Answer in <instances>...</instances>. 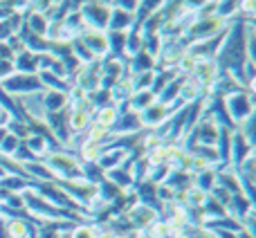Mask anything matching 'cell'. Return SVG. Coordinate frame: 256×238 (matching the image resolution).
<instances>
[{
	"label": "cell",
	"mask_w": 256,
	"mask_h": 238,
	"mask_svg": "<svg viewBox=\"0 0 256 238\" xmlns=\"http://www.w3.org/2000/svg\"><path fill=\"white\" fill-rule=\"evenodd\" d=\"M158 218H160L158 209L148 207L144 200H135V202H130V207H128V212H126V225L137 232H144L146 227H148L150 222H155Z\"/></svg>",
	"instance_id": "obj_1"
},
{
	"label": "cell",
	"mask_w": 256,
	"mask_h": 238,
	"mask_svg": "<svg viewBox=\"0 0 256 238\" xmlns=\"http://www.w3.org/2000/svg\"><path fill=\"white\" fill-rule=\"evenodd\" d=\"M225 106L230 117L234 119L236 124H243L245 119L254 117V104L250 99V94L245 90H238V92H230L225 97Z\"/></svg>",
	"instance_id": "obj_2"
},
{
	"label": "cell",
	"mask_w": 256,
	"mask_h": 238,
	"mask_svg": "<svg viewBox=\"0 0 256 238\" xmlns=\"http://www.w3.org/2000/svg\"><path fill=\"white\" fill-rule=\"evenodd\" d=\"M81 43L88 48L90 54H97V56H104L110 50V38L102 30H88L81 36Z\"/></svg>",
	"instance_id": "obj_3"
},
{
	"label": "cell",
	"mask_w": 256,
	"mask_h": 238,
	"mask_svg": "<svg viewBox=\"0 0 256 238\" xmlns=\"http://www.w3.org/2000/svg\"><path fill=\"white\" fill-rule=\"evenodd\" d=\"M4 225V232H7L9 238H34L36 230L20 216H14V218H7V222L2 220Z\"/></svg>",
	"instance_id": "obj_4"
},
{
	"label": "cell",
	"mask_w": 256,
	"mask_h": 238,
	"mask_svg": "<svg viewBox=\"0 0 256 238\" xmlns=\"http://www.w3.org/2000/svg\"><path fill=\"white\" fill-rule=\"evenodd\" d=\"M128 155L126 148H120V146H104L102 150V158H99V166L104 168V171H110V168H120V162H124Z\"/></svg>",
	"instance_id": "obj_5"
},
{
	"label": "cell",
	"mask_w": 256,
	"mask_h": 238,
	"mask_svg": "<svg viewBox=\"0 0 256 238\" xmlns=\"http://www.w3.org/2000/svg\"><path fill=\"white\" fill-rule=\"evenodd\" d=\"M90 124H92V115L86 110H70V115H68V130L72 135H84Z\"/></svg>",
	"instance_id": "obj_6"
},
{
	"label": "cell",
	"mask_w": 256,
	"mask_h": 238,
	"mask_svg": "<svg viewBox=\"0 0 256 238\" xmlns=\"http://www.w3.org/2000/svg\"><path fill=\"white\" fill-rule=\"evenodd\" d=\"M25 148L30 155H34V158H40V155H48L50 153V140L45 135H40V132H30L25 140Z\"/></svg>",
	"instance_id": "obj_7"
},
{
	"label": "cell",
	"mask_w": 256,
	"mask_h": 238,
	"mask_svg": "<svg viewBox=\"0 0 256 238\" xmlns=\"http://www.w3.org/2000/svg\"><path fill=\"white\" fill-rule=\"evenodd\" d=\"M40 102H43L48 115L50 112H61L68 106V92H63V90H48Z\"/></svg>",
	"instance_id": "obj_8"
},
{
	"label": "cell",
	"mask_w": 256,
	"mask_h": 238,
	"mask_svg": "<svg viewBox=\"0 0 256 238\" xmlns=\"http://www.w3.org/2000/svg\"><path fill=\"white\" fill-rule=\"evenodd\" d=\"M117 117H120V108H117L115 102H110V104H106V106H99V110L94 112V124H99V126L110 130V128L115 126Z\"/></svg>",
	"instance_id": "obj_9"
},
{
	"label": "cell",
	"mask_w": 256,
	"mask_h": 238,
	"mask_svg": "<svg viewBox=\"0 0 256 238\" xmlns=\"http://www.w3.org/2000/svg\"><path fill=\"white\" fill-rule=\"evenodd\" d=\"M102 150H104V146H102V144H97V142H88V140H84V144L79 146V158L84 160L86 164H97V162H99V158H102Z\"/></svg>",
	"instance_id": "obj_10"
},
{
	"label": "cell",
	"mask_w": 256,
	"mask_h": 238,
	"mask_svg": "<svg viewBox=\"0 0 256 238\" xmlns=\"http://www.w3.org/2000/svg\"><path fill=\"white\" fill-rule=\"evenodd\" d=\"M22 146V140L18 135H14V132H7L4 135V140L0 142V155H4V158H14V155L18 153V148Z\"/></svg>",
	"instance_id": "obj_11"
},
{
	"label": "cell",
	"mask_w": 256,
	"mask_h": 238,
	"mask_svg": "<svg viewBox=\"0 0 256 238\" xmlns=\"http://www.w3.org/2000/svg\"><path fill=\"white\" fill-rule=\"evenodd\" d=\"M216 182H218L216 168H207V171H202V173H198V176H196V182H194V184L200 186L204 194H209V191L216 186Z\"/></svg>",
	"instance_id": "obj_12"
},
{
	"label": "cell",
	"mask_w": 256,
	"mask_h": 238,
	"mask_svg": "<svg viewBox=\"0 0 256 238\" xmlns=\"http://www.w3.org/2000/svg\"><path fill=\"white\" fill-rule=\"evenodd\" d=\"M84 135H86V140H88V142H97V144L104 146V142H106L108 137H112V132L108 130V128H104V126H99V124L92 122L88 128H86Z\"/></svg>",
	"instance_id": "obj_13"
},
{
	"label": "cell",
	"mask_w": 256,
	"mask_h": 238,
	"mask_svg": "<svg viewBox=\"0 0 256 238\" xmlns=\"http://www.w3.org/2000/svg\"><path fill=\"white\" fill-rule=\"evenodd\" d=\"M132 22V18H130V14L124 12V9H112L110 12V18H108V25L112 27V30H126L128 25Z\"/></svg>",
	"instance_id": "obj_14"
},
{
	"label": "cell",
	"mask_w": 256,
	"mask_h": 238,
	"mask_svg": "<svg viewBox=\"0 0 256 238\" xmlns=\"http://www.w3.org/2000/svg\"><path fill=\"white\" fill-rule=\"evenodd\" d=\"M196 68H198V56H194V52H182V56L178 58V70L182 74H196Z\"/></svg>",
	"instance_id": "obj_15"
},
{
	"label": "cell",
	"mask_w": 256,
	"mask_h": 238,
	"mask_svg": "<svg viewBox=\"0 0 256 238\" xmlns=\"http://www.w3.org/2000/svg\"><path fill=\"white\" fill-rule=\"evenodd\" d=\"M30 27H32L34 34L45 36L48 34V30H50V18H45V14H40V12H34L30 16Z\"/></svg>",
	"instance_id": "obj_16"
},
{
	"label": "cell",
	"mask_w": 256,
	"mask_h": 238,
	"mask_svg": "<svg viewBox=\"0 0 256 238\" xmlns=\"http://www.w3.org/2000/svg\"><path fill=\"white\" fill-rule=\"evenodd\" d=\"M164 4V0H137V4L135 7H140V14H153V12H158L160 7Z\"/></svg>",
	"instance_id": "obj_17"
},
{
	"label": "cell",
	"mask_w": 256,
	"mask_h": 238,
	"mask_svg": "<svg viewBox=\"0 0 256 238\" xmlns=\"http://www.w3.org/2000/svg\"><path fill=\"white\" fill-rule=\"evenodd\" d=\"M140 48H142V34H132V38H128V40H126V50L130 52L128 56H137Z\"/></svg>",
	"instance_id": "obj_18"
},
{
	"label": "cell",
	"mask_w": 256,
	"mask_h": 238,
	"mask_svg": "<svg viewBox=\"0 0 256 238\" xmlns=\"http://www.w3.org/2000/svg\"><path fill=\"white\" fill-rule=\"evenodd\" d=\"M238 12H243L248 18H252V14H254V0H238Z\"/></svg>",
	"instance_id": "obj_19"
},
{
	"label": "cell",
	"mask_w": 256,
	"mask_h": 238,
	"mask_svg": "<svg viewBox=\"0 0 256 238\" xmlns=\"http://www.w3.org/2000/svg\"><path fill=\"white\" fill-rule=\"evenodd\" d=\"M9 119H12V112H9L4 106H0V126H7Z\"/></svg>",
	"instance_id": "obj_20"
},
{
	"label": "cell",
	"mask_w": 256,
	"mask_h": 238,
	"mask_svg": "<svg viewBox=\"0 0 256 238\" xmlns=\"http://www.w3.org/2000/svg\"><path fill=\"white\" fill-rule=\"evenodd\" d=\"M115 236H117V232H112L110 227H106V230H102V227H99L97 238H115Z\"/></svg>",
	"instance_id": "obj_21"
},
{
	"label": "cell",
	"mask_w": 256,
	"mask_h": 238,
	"mask_svg": "<svg viewBox=\"0 0 256 238\" xmlns=\"http://www.w3.org/2000/svg\"><path fill=\"white\" fill-rule=\"evenodd\" d=\"M142 238H146V236H142Z\"/></svg>",
	"instance_id": "obj_22"
}]
</instances>
